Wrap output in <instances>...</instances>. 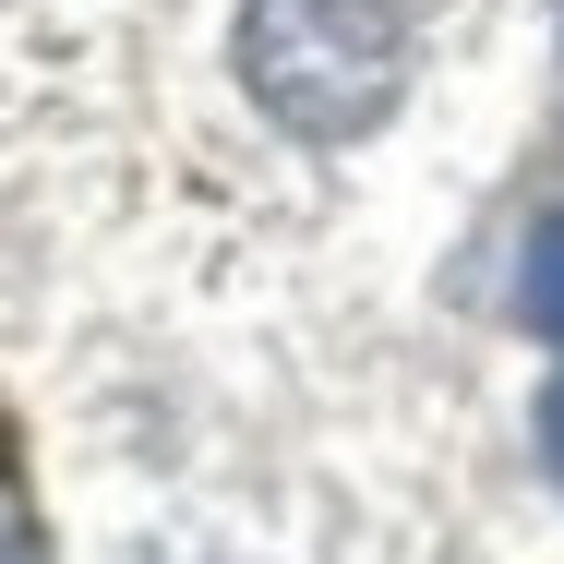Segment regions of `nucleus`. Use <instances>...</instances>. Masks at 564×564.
Returning <instances> with one entry per match:
<instances>
[{"mask_svg":"<svg viewBox=\"0 0 564 564\" xmlns=\"http://www.w3.org/2000/svg\"><path fill=\"white\" fill-rule=\"evenodd\" d=\"M541 456H553V468H564V372H553V384H541Z\"/></svg>","mask_w":564,"mask_h":564,"instance_id":"obj_3","label":"nucleus"},{"mask_svg":"<svg viewBox=\"0 0 564 564\" xmlns=\"http://www.w3.org/2000/svg\"><path fill=\"white\" fill-rule=\"evenodd\" d=\"M240 85L301 144H348L409 97L397 0H240Z\"/></svg>","mask_w":564,"mask_h":564,"instance_id":"obj_1","label":"nucleus"},{"mask_svg":"<svg viewBox=\"0 0 564 564\" xmlns=\"http://www.w3.org/2000/svg\"><path fill=\"white\" fill-rule=\"evenodd\" d=\"M0 564H36V541H24V529H12V517H0Z\"/></svg>","mask_w":564,"mask_h":564,"instance_id":"obj_4","label":"nucleus"},{"mask_svg":"<svg viewBox=\"0 0 564 564\" xmlns=\"http://www.w3.org/2000/svg\"><path fill=\"white\" fill-rule=\"evenodd\" d=\"M517 325L564 348V217H541L529 252H517Z\"/></svg>","mask_w":564,"mask_h":564,"instance_id":"obj_2","label":"nucleus"}]
</instances>
